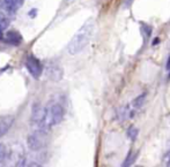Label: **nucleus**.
Masks as SVG:
<instances>
[{
    "label": "nucleus",
    "instance_id": "obj_1",
    "mask_svg": "<svg viewBox=\"0 0 170 167\" xmlns=\"http://www.w3.org/2000/svg\"><path fill=\"white\" fill-rule=\"evenodd\" d=\"M95 27H96V23H95L94 19L87 20L83 23V25L72 37L71 42L67 45V52L71 55L79 54L89 44L90 39L93 38L95 32Z\"/></svg>",
    "mask_w": 170,
    "mask_h": 167
},
{
    "label": "nucleus",
    "instance_id": "obj_2",
    "mask_svg": "<svg viewBox=\"0 0 170 167\" xmlns=\"http://www.w3.org/2000/svg\"><path fill=\"white\" fill-rule=\"evenodd\" d=\"M65 110L59 103H49L47 105L42 106V114L36 129L47 130L56 124L60 123L64 119Z\"/></svg>",
    "mask_w": 170,
    "mask_h": 167
},
{
    "label": "nucleus",
    "instance_id": "obj_3",
    "mask_svg": "<svg viewBox=\"0 0 170 167\" xmlns=\"http://www.w3.org/2000/svg\"><path fill=\"white\" fill-rule=\"evenodd\" d=\"M49 142H50V136L47 134V130L42 129H36L27 139V144L31 151H41L44 148H47Z\"/></svg>",
    "mask_w": 170,
    "mask_h": 167
},
{
    "label": "nucleus",
    "instance_id": "obj_4",
    "mask_svg": "<svg viewBox=\"0 0 170 167\" xmlns=\"http://www.w3.org/2000/svg\"><path fill=\"white\" fill-rule=\"evenodd\" d=\"M26 66L28 68L30 75L34 78H38V77L42 75V66H41V62L38 59L34 57V55H28L27 60H26Z\"/></svg>",
    "mask_w": 170,
    "mask_h": 167
},
{
    "label": "nucleus",
    "instance_id": "obj_5",
    "mask_svg": "<svg viewBox=\"0 0 170 167\" xmlns=\"http://www.w3.org/2000/svg\"><path fill=\"white\" fill-rule=\"evenodd\" d=\"M14 118L12 115H1L0 116V137L8 133L12 124H13Z\"/></svg>",
    "mask_w": 170,
    "mask_h": 167
},
{
    "label": "nucleus",
    "instance_id": "obj_6",
    "mask_svg": "<svg viewBox=\"0 0 170 167\" xmlns=\"http://www.w3.org/2000/svg\"><path fill=\"white\" fill-rule=\"evenodd\" d=\"M47 76L49 78H51L53 82L60 81V78L63 76V69L57 65H51V66L47 67Z\"/></svg>",
    "mask_w": 170,
    "mask_h": 167
},
{
    "label": "nucleus",
    "instance_id": "obj_7",
    "mask_svg": "<svg viewBox=\"0 0 170 167\" xmlns=\"http://www.w3.org/2000/svg\"><path fill=\"white\" fill-rule=\"evenodd\" d=\"M4 1H5V7L7 8V10H10L12 13L16 12L24 2V0H4Z\"/></svg>",
    "mask_w": 170,
    "mask_h": 167
},
{
    "label": "nucleus",
    "instance_id": "obj_8",
    "mask_svg": "<svg viewBox=\"0 0 170 167\" xmlns=\"http://www.w3.org/2000/svg\"><path fill=\"white\" fill-rule=\"evenodd\" d=\"M5 40L7 43L13 44V45H19L21 43L22 38H21V35L19 32H16V31H10V32L6 33Z\"/></svg>",
    "mask_w": 170,
    "mask_h": 167
},
{
    "label": "nucleus",
    "instance_id": "obj_9",
    "mask_svg": "<svg viewBox=\"0 0 170 167\" xmlns=\"http://www.w3.org/2000/svg\"><path fill=\"white\" fill-rule=\"evenodd\" d=\"M145 98H146V95L145 93H141L140 96H138L136 99L132 101V107L134 110H138V108H140L144 104V101H145Z\"/></svg>",
    "mask_w": 170,
    "mask_h": 167
},
{
    "label": "nucleus",
    "instance_id": "obj_10",
    "mask_svg": "<svg viewBox=\"0 0 170 167\" xmlns=\"http://www.w3.org/2000/svg\"><path fill=\"white\" fill-rule=\"evenodd\" d=\"M136 157H137V154L133 153L132 151H130L127 154V157H126V159L124 160L123 166H131L133 162H134V160H136Z\"/></svg>",
    "mask_w": 170,
    "mask_h": 167
},
{
    "label": "nucleus",
    "instance_id": "obj_11",
    "mask_svg": "<svg viewBox=\"0 0 170 167\" xmlns=\"http://www.w3.org/2000/svg\"><path fill=\"white\" fill-rule=\"evenodd\" d=\"M8 24H10V21H8V19L6 17L5 15H0V32H2L4 30H6L7 29V27H8Z\"/></svg>",
    "mask_w": 170,
    "mask_h": 167
},
{
    "label": "nucleus",
    "instance_id": "obj_12",
    "mask_svg": "<svg viewBox=\"0 0 170 167\" xmlns=\"http://www.w3.org/2000/svg\"><path fill=\"white\" fill-rule=\"evenodd\" d=\"M138 134H139V130H138L136 127H130V128L127 129V136L131 141H136Z\"/></svg>",
    "mask_w": 170,
    "mask_h": 167
},
{
    "label": "nucleus",
    "instance_id": "obj_13",
    "mask_svg": "<svg viewBox=\"0 0 170 167\" xmlns=\"http://www.w3.org/2000/svg\"><path fill=\"white\" fill-rule=\"evenodd\" d=\"M6 157H7V149H6V146L4 144L0 143V162L4 161L6 159Z\"/></svg>",
    "mask_w": 170,
    "mask_h": 167
},
{
    "label": "nucleus",
    "instance_id": "obj_14",
    "mask_svg": "<svg viewBox=\"0 0 170 167\" xmlns=\"http://www.w3.org/2000/svg\"><path fill=\"white\" fill-rule=\"evenodd\" d=\"M163 165L170 167V151H168V152L165 153L164 158H163Z\"/></svg>",
    "mask_w": 170,
    "mask_h": 167
},
{
    "label": "nucleus",
    "instance_id": "obj_15",
    "mask_svg": "<svg viewBox=\"0 0 170 167\" xmlns=\"http://www.w3.org/2000/svg\"><path fill=\"white\" fill-rule=\"evenodd\" d=\"M142 29H144V31L146 33V37L148 38L152 33V27H149L148 24H144V25H142Z\"/></svg>",
    "mask_w": 170,
    "mask_h": 167
},
{
    "label": "nucleus",
    "instance_id": "obj_16",
    "mask_svg": "<svg viewBox=\"0 0 170 167\" xmlns=\"http://www.w3.org/2000/svg\"><path fill=\"white\" fill-rule=\"evenodd\" d=\"M167 69L168 70H170V55H169V58H168V61H167Z\"/></svg>",
    "mask_w": 170,
    "mask_h": 167
},
{
    "label": "nucleus",
    "instance_id": "obj_17",
    "mask_svg": "<svg viewBox=\"0 0 170 167\" xmlns=\"http://www.w3.org/2000/svg\"><path fill=\"white\" fill-rule=\"evenodd\" d=\"M35 13H36V9H33L30 13H29V15H30L31 17H35Z\"/></svg>",
    "mask_w": 170,
    "mask_h": 167
},
{
    "label": "nucleus",
    "instance_id": "obj_18",
    "mask_svg": "<svg viewBox=\"0 0 170 167\" xmlns=\"http://www.w3.org/2000/svg\"><path fill=\"white\" fill-rule=\"evenodd\" d=\"M133 0H125V4H126V6H130L131 4H132Z\"/></svg>",
    "mask_w": 170,
    "mask_h": 167
},
{
    "label": "nucleus",
    "instance_id": "obj_19",
    "mask_svg": "<svg viewBox=\"0 0 170 167\" xmlns=\"http://www.w3.org/2000/svg\"><path fill=\"white\" fill-rule=\"evenodd\" d=\"M0 9H1V0H0Z\"/></svg>",
    "mask_w": 170,
    "mask_h": 167
},
{
    "label": "nucleus",
    "instance_id": "obj_20",
    "mask_svg": "<svg viewBox=\"0 0 170 167\" xmlns=\"http://www.w3.org/2000/svg\"><path fill=\"white\" fill-rule=\"evenodd\" d=\"M67 1H71V0H67Z\"/></svg>",
    "mask_w": 170,
    "mask_h": 167
}]
</instances>
